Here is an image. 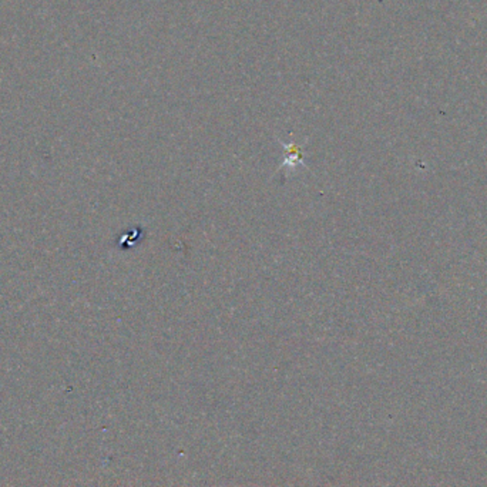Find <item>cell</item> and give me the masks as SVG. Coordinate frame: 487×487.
<instances>
[{
	"mask_svg": "<svg viewBox=\"0 0 487 487\" xmlns=\"http://www.w3.org/2000/svg\"><path fill=\"white\" fill-rule=\"evenodd\" d=\"M284 145V148L287 150V156L288 158L285 160V163L284 165H287V167H294V163H296V165L303 164L302 163V157H301V147H295L294 144H282Z\"/></svg>",
	"mask_w": 487,
	"mask_h": 487,
	"instance_id": "obj_1",
	"label": "cell"
}]
</instances>
